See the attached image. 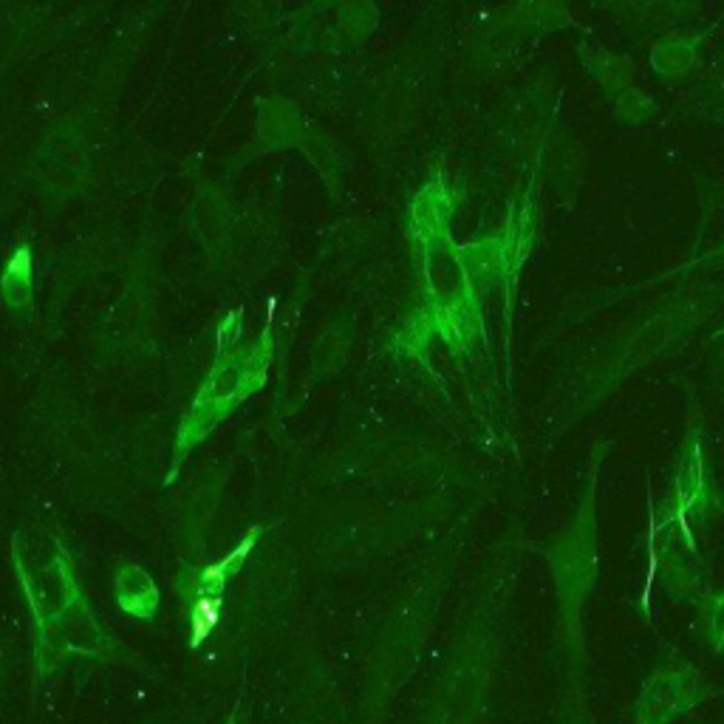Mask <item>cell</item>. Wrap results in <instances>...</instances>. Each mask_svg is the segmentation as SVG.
I'll use <instances>...</instances> for the list:
<instances>
[{
	"mask_svg": "<svg viewBox=\"0 0 724 724\" xmlns=\"http://www.w3.org/2000/svg\"><path fill=\"white\" fill-rule=\"evenodd\" d=\"M215 623H218V600H201L193 611V631H196L193 642L204 640Z\"/></svg>",
	"mask_w": 724,
	"mask_h": 724,
	"instance_id": "obj_1",
	"label": "cell"
}]
</instances>
